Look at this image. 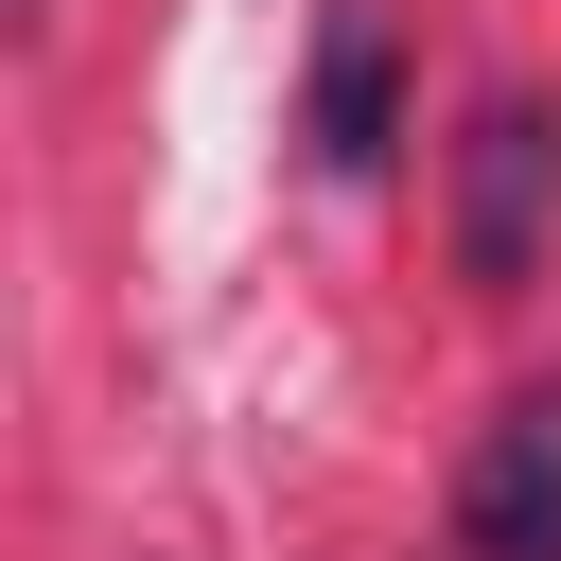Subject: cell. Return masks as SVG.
<instances>
[{"mask_svg": "<svg viewBox=\"0 0 561 561\" xmlns=\"http://www.w3.org/2000/svg\"><path fill=\"white\" fill-rule=\"evenodd\" d=\"M561 245V105L543 88H491L456 123V280L473 298H526Z\"/></svg>", "mask_w": 561, "mask_h": 561, "instance_id": "obj_1", "label": "cell"}, {"mask_svg": "<svg viewBox=\"0 0 561 561\" xmlns=\"http://www.w3.org/2000/svg\"><path fill=\"white\" fill-rule=\"evenodd\" d=\"M316 175H386L403 158V35H386V0H333L316 18Z\"/></svg>", "mask_w": 561, "mask_h": 561, "instance_id": "obj_3", "label": "cell"}, {"mask_svg": "<svg viewBox=\"0 0 561 561\" xmlns=\"http://www.w3.org/2000/svg\"><path fill=\"white\" fill-rule=\"evenodd\" d=\"M456 561H561V386L491 403L456 456Z\"/></svg>", "mask_w": 561, "mask_h": 561, "instance_id": "obj_2", "label": "cell"}]
</instances>
